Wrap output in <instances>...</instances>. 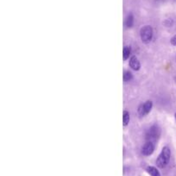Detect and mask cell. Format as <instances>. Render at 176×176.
Instances as JSON below:
<instances>
[{
    "instance_id": "1",
    "label": "cell",
    "mask_w": 176,
    "mask_h": 176,
    "mask_svg": "<svg viewBox=\"0 0 176 176\" xmlns=\"http://www.w3.org/2000/svg\"><path fill=\"white\" fill-rule=\"evenodd\" d=\"M171 157V151L169 147H164L161 150V154L156 159V165L160 169H164L167 165L169 164Z\"/></svg>"
},
{
    "instance_id": "2",
    "label": "cell",
    "mask_w": 176,
    "mask_h": 176,
    "mask_svg": "<svg viewBox=\"0 0 176 176\" xmlns=\"http://www.w3.org/2000/svg\"><path fill=\"white\" fill-rule=\"evenodd\" d=\"M140 36H141L142 42L145 44H148L151 42V40L153 38V29L149 25H146L144 27H142L140 30Z\"/></svg>"
},
{
    "instance_id": "3",
    "label": "cell",
    "mask_w": 176,
    "mask_h": 176,
    "mask_svg": "<svg viewBox=\"0 0 176 176\" xmlns=\"http://www.w3.org/2000/svg\"><path fill=\"white\" fill-rule=\"evenodd\" d=\"M161 135V130L157 125H153L149 128L146 133V142H155Z\"/></svg>"
},
{
    "instance_id": "4",
    "label": "cell",
    "mask_w": 176,
    "mask_h": 176,
    "mask_svg": "<svg viewBox=\"0 0 176 176\" xmlns=\"http://www.w3.org/2000/svg\"><path fill=\"white\" fill-rule=\"evenodd\" d=\"M152 107H153V103L152 101L150 100H148L146 101L144 104H142L139 108H138V113L139 115L142 116V117H144V116L148 115L150 111L152 110Z\"/></svg>"
},
{
    "instance_id": "5",
    "label": "cell",
    "mask_w": 176,
    "mask_h": 176,
    "mask_svg": "<svg viewBox=\"0 0 176 176\" xmlns=\"http://www.w3.org/2000/svg\"><path fill=\"white\" fill-rule=\"evenodd\" d=\"M154 150H155V142H146L142 148V154L145 156H149L154 153Z\"/></svg>"
},
{
    "instance_id": "6",
    "label": "cell",
    "mask_w": 176,
    "mask_h": 176,
    "mask_svg": "<svg viewBox=\"0 0 176 176\" xmlns=\"http://www.w3.org/2000/svg\"><path fill=\"white\" fill-rule=\"evenodd\" d=\"M129 65L135 71H138L141 68V63H140V61H138L137 57L135 56V55L130 57V61H129Z\"/></svg>"
},
{
    "instance_id": "7",
    "label": "cell",
    "mask_w": 176,
    "mask_h": 176,
    "mask_svg": "<svg viewBox=\"0 0 176 176\" xmlns=\"http://www.w3.org/2000/svg\"><path fill=\"white\" fill-rule=\"evenodd\" d=\"M147 172L149 173L151 176H161L158 169L155 167H152V166H149L147 168Z\"/></svg>"
},
{
    "instance_id": "8",
    "label": "cell",
    "mask_w": 176,
    "mask_h": 176,
    "mask_svg": "<svg viewBox=\"0 0 176 176\" xmlns=\"http://www.w3.org/2000/svg\"><path fill=\"white\" fill-rule=\"evenodd\" d=\"M130 119V113H129L127 111H123V123L124 126H127V125L129 124Z\"/></svg>"
},
{
    "instance_id": "9",
    "label": "cell",
    "mask_w": 176,
    "mask_h": 176,
    "mask_svg": "<svg viewBox=\"0 0 176 176\" xmlns=\"http://www.w3.org/2000/svg\"><path fill=\"white\" fill-rule=\"evenodd\" d=\"M123 81L128 82V81H130L133 79V75H132V73L130 71H125L123 74Z\"/></svg>"
},
{
    "instance_id": "10",
    "label": "cell",
    "mask_w": 176,
    "mask_h": 176,
    "mask_svg": "<svg viewBox=\"0 0 176 176\" xmlns=\"http://www.w3.org/2000/svg\"><path fill=\"white\" fill-rule=\"evenodd\" d=\"M130 54H131V49L129 47H125L123 50V57L124 60H127L128 58L130 57Z\"/></svg>"
},
{
    "instance_id": "11",
    "label": "cell",
    "mask_w": 176,
    "mask_h": 176,
    "mask_svg": "<svg viewBox=\"0 0 176 176\" xmlns=\"http://www.w3.org/2000/svg\"><path fill=\"white\" fill-rule=\"evenodd\" d=\"M125 25H126V27L128 28L132 27V25H133V17H132V16H130V17L127 18Z\"/></svg>"
},
{
    "instance_id": "12",
    "label": "cell",
    "mask_w": 176,
    "mask_h": 176,
    "mask_svg": "<svg viewBox=\"0 0 176 176\" xmlns=\"http://www.w3.org/2000/svg\"><path fill=\"white\" fill-rule=\"evenodd\" d=\"M170 42H171V44H172V45H174V46H176V35H174L172 38H171V41H170Z\"/></svg>"
},
{
    "instance_id": "13",
    "label": "cell",
    "mask_w": 176,
    "mask_h": 176,
    "mask_svg": "<svg viewBox=\"0 0 176 176\" xmlns=\"http://www.w3.org/2000/svg\"><path fill=\"white\" fill-rule=\"evenodd\" d=\"M174 117H175V119H176V113H175V115H174Z\"/></svg>"
}]
</instances>
